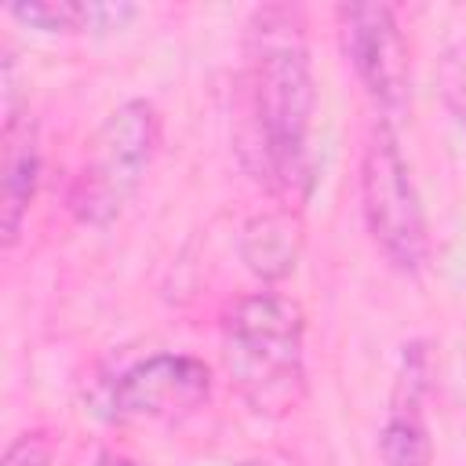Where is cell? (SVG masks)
I'll return each instance as SVG.
<instances>
[{
    "label": "cell",
    "mask_w": 466,
    "mask_h": 466,
    "mask_svg": "<svg viewBox=\"0 0 466 466\" xmlns=\"http://www.w3.org/2000/svg\"><path fill=\"white\" fill-rule=\"evenodd\" d=\"M0 131V229L4 244L11 248L22 233L29 204L40 182V131L29 109H4Z\"/></svg>",
    "instance_id": "8"
},
{
    "label": "cell",
    "mask_w": 466,
    "mask_h": 466,
    "mask_svg": "<svg viewBox=\"0 0 466 466\" xmlns=\"http://www.w3.org/2000/svg\"><path fill=\"white\" fill-rule=\"evenodd\" d=\"M437 91L448 106V113L466 131V40H455L437 58Z\"/></svg>",
    "instance_id": "11"
},
{
    "label": "cell",
    "mask_w": 466,
    "mask_h": 466,
    "mask_svg": "<svg viewBox=\"0 0 466 466\" xmlns=\"http://www.w3.org/2000/svg\"><path fill=\"white\" fill-rule=\"evenodd\" d=\"M222 360L251 411L280 419L306 397V317L277 291L237 299L222 317Z\"/></svg>",
    "instance_id": "2"
},
{
    "label": "cell",
    "mask_w": 466,
    "mask_h": 466,
    "mask_svg": "<svg viewBox=\"0 0 466 466\" xmlns=\"http://www.w3.org/2000/svg\"><path fill=\"white\" fill-rule=\"evenodd\" d=\"M360 215L371 244L386 255L393 269L408 277L426 269L430 226H426L422 197L397 146V135L386 120L368 135L360 153Z\"/></svg>",
    "instance_id": "4"
},
{
    "label": "cell",
    "mask_w": 466,
    "mask_h": 466,
    "mask_svg": "<svg viewBox=\"0 0 466 466\" xmlns=\"http://www.w3.org/2000/svg\"><path fill=\"white\" fill-rule=\"evenodd\" d=\"M29 29L40 33H102L124 29L138 7L135 4H87V0H22L7 7Z\"/></svg>",
    "instance_id": "10"
},
{
    "label": "cell",
    "mask_w": 466,
    "mask_h": 466,
    "mask_svg": "<svg viewBox=\"0 0 466 466\" xmlns=\"http://www.w3.org/2000/svg\"><path fill=\"white\" fill-rule=\"evenodd\" d=\"M211 393V368L193 353H149L113 382V411L120 419H178Z\"/></svg>",
    "instance_id": "6"
},
{
    "label": "cell",
    "mask_w": 466,
    "mask_h": 466,
    "mask_svg": "<svg viewBox=\"0 0 466 466\" xmlns=\"http://www.w3.org/2000/svg\"><path fill=\"white\" fill-rule=\"evenodd\" d=\"M302 251V222L291 208L262 211L240 229V258L258 280H280Z\"/></svg>",
    "instance_id": "9"
},
{
    "label": "cell",
    "mask_w": 466,
    "mask_h": 466,
    "mask_svg": "<svg viewBox=\"0 0 466 466\" xmlns=\"http://www.w3.org/2000/svg\"><path fill=\"white\" fill-rule=\"evenodd\" d=\"M433 386V360L426 342H408L400 350V364L393 375L390 404L379 430V459L382 466H430L433 441L426 400Z\"/></svg>",
    "instance_id": "7"
},
{
    "label": "cell",
    "mask_w": 466,
    "mask_h": 466,
    "mask_svg": "<svg viewBox=\"0 0 466 466\" xmlns=\"http://www.w3.org/2000/svg\"><path fill=\"white\" fill-rule=\"evenodd\" d=\"M244 466H262V462H244Z\"/></svg>",
    "instance_id": "14"
},
{
    "label": "cell",
    "mask_w": 466,
    "mask_h": 466,
    "mask_svg": "<svg viewBox=\"0 0 466 466\" xmlns=\"http://www.w3.org/2000/svg\"><path fill=\"white\" fill-rule=\"evenodd\" d=\"M95 466H142V462H135V459H127V455H116V451H102Z\"/></svg>",
    "instance_id": "13"
},
{
    "label": "cell",
    "mask_w": 466,
    "mask_h": 466,
    "mask_svg": "<svg viewBox=\"0 0 466 466\" xmlns=\"http://www.w3.org/2000/svg\"><path fill=\"white\" fill-rule=\"evenodd\" d=\"M51 462H55V441L47 430L18 433L4 451V466H51Z\"/></svg>",
    "instance_id": "12"
},
{
    "label": "cell",
    "mask_w": 466,
    "mask_h": 466,
    "mask_svg": "<svg viewBox=\"0 0 466 466\" xmlns=\"http://www.w3.org/2000/svg\"><path fill=\"white\" fill-rule=\"evenodd\" d=\"M244 55L248 116L262 175L288 204H299L313 189L309 131L317 113L302 11L288 4L258 7L248 22Z\"/></svg>",
    "instance_id": "1"
},
{
    "label": "cell",
    "mask_w": 466,
    "mask_h": 466,
    "mask_svg": "<svg viewBox=\"0 0 466 466\" xmlns=\"http://www.w3.org/2000/svg\"><path fill=\"white\" fill-rule=\"evenodd\" d=\"M335 22L342 51L386 124L404 116L411 102V62L397 11L390 4H342L335 7Z\"/></svg>",
    "instance_id": "5"
},
{
    "label": "cell",
    "mask_w": 466,
    "mask_h": 466,
    "mask_svg": "<svg viewBox=\"0 0 466 466\" xmlns=\"http://www.w3.org/2000/svg\"><path fill=\"white\" fill-rule=\"evenodd\" d=\"M160 142L157 106L146 98L120 102L91 135L69 186V208L87 226H109L135 197Z\"/></svg>",
    "instance_id": "3"
}]
</instances>
